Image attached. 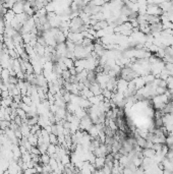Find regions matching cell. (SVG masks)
<instances>
[{
    "instance_id": "277c9868",
    "label": "cell",
    "mask_w": 173,
    "mask_h": 174,
    "mask_svg": "<svg viewBox=\"0 0 173 174\" xmlns=\"http://www.w3.org/2000/svg\"><path fill=\"white\" fill-rule=\"evenodd\" d=\"M49 139H50V144H51V145H55V146H56V144L58 143V137H57V135H53V133H50V137H49Z\"/></svg>"
},
{
    "instance_id": "7a4b0ae2",
    "label": "cell",
    "mask_w": 173,
    "mask_h": 174,
    "mask_svg": "<svg viewBox=\"0 0 173 174\" xmlns=\"http://www.w3.org/2000/svg\"><path fill=\"white\" fill-rule=\"evenodd\" d=\"M142 157L144 158H150V159H153L154 156L156 155L155 150L153 149H142Z\"/></svg>"
},
{
    "instance_id": "6da1fadb",
    "label": "cell",
    "mask_w": 173,
    "mask_h": 174,
    "mask_svg": "<svg viewBox=\"0 0 173 174\" xmlns=\"http://www.w3.org/2000/svg\"><path fill=\"white\" fill-rule=\"evenodd\" d=\"M24 3L16 2L14 3V5L12 6V8H11V10L13 11V13H14L16 16H18V14H22V13H24Z\"/></svg>"
},
{
    "instance_id": "3957f363",
    "label": "cell",
    "mask_w": 173,
    "mask_h": 174,
    "mask_svg": "<svg viewBox=\"0 0 173 174\" xmlns=\"http://www.w3.org/2000/svg\"><path fill=\"white\" fill-rule=\"evenodd\" d=\"M50 159H51V157L49 156L48 154H43L41 157H40V162L43 163V165H48Z\"/></svg>"
},
{
    "instance_id": "5b68a950",
    "label": "cell",
    "mask_w": 173,
    "mask_h": 174,
    "mask_svg": "<svg viewBox=\"0 0 173 174\" xmlns=\"http://www.w3.org/2000/svg\"><path fill=\"white\" fill-rule=\"evenodd\" d=\"M163 174H172V172H171L170 170L164 169V170H163Z\"/></svg>"
},
{
    "instance_id": "8992f818",
    "label": "cell",
    "mask_w": 173,
    "mask_h": 174,
    "mask_svg": "<svg viewBox=\"0 0 173 174\" xmlns=\"http://www.w3.org/2000/svg\"><path fill=\"white\" fill-rule=\"evenodd\" d=\"M117 174H122V173H117Z\"/></svg>"
}]
</instances>
